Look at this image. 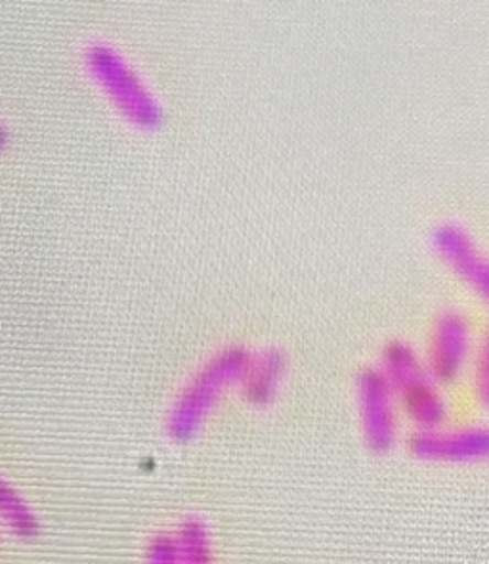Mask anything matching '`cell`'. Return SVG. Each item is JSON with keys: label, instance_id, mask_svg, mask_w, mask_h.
I'll list each match as a JSON object with an SVG mask.
<instances>
[{"label": "cell", "instance_id": "6da1fadb", "mask_svg": "<svg viewBox=\"0 0 489 564\" xmlns=\"http://www.w3.org/2000/svg\"><path fill=\"white\" fill-rule=\"evenodd\" d=\"M249 358L251 352L244 348H224L192 377L166 420V431L174 442L187 444L202 433L224 394L241 384Z\"/></svg>", "mask_w": 489, "mask_h": 564}, {"label": "cell", "instance_id": "7a4b0ae2", "mask_svg": "<svg viewBox=\"0 0 489 564\" xmlns=\"http://www.w3.org/2000/svg\"><path fill=\"white\" fill-rule=\"evenodd\" d=\"M87 69L129 123L142 131H153L163 123L157 98L117 48L104 43L90 46Z\"/></svg>", "mask_w": 489, "mask_h": 564}, {"label": "cell", "instance_id": "3957f363", "mask_svg": "<svg viewBox=\"0 0 489 564\" xmlns=\"http://www.w3.org/2000/svg\"><path fill=\"white\" fill-rule=\"evenodd\" d=\"M396 394L379 369H366L358 377L361 429L367 446L384 454L398 438Z\"/></svg>", "mask_w": 489, "mask_h": 564}, {"label": "cell", "instance_id": "277c9868", "mask_svg": "<svg viewBox=\"0 0 489 564\" xmlns=\"http://www.w3.org/2000/svg\"><path fill=\"white\" fill-rule=\"evenodd\" d=\"M410 452L423 462L478 464L489 459V429L465 427L417 431L410 438Z\"/></svg>", "mask_w": 489, "mask_h": 564}, {"label": "cell", "instance_id": "5b68a950", "mask_svg": "<svg viewBox=\"0 0 489 564\" xmlns=\"http://www.w3.org/2000/svg\"><path fill=\"white\" fill-rule=\"evenodd\" d=\"M472 355V335L467 319L459 312H446L432 329L426 369L436 383L457 381Z\"/></svg>", "mask_w": 489, "mask_h": 564}, {"label": "cell", "instance_id": "8992f818", "mask_svg": "<svg viewBox=\"0 0 489 564\" xmlns=\"http://www.w3.org/2000/svg\"><path fill=\"white\" fill-rule=\"evenodd\" d=\"M434 247L454 268L455 274L460 275L489 306V259L478 251L467 230L457 225L439 226L434 232Z\"/></svg>", "mask_w": 489, "mask_h": 564}, {"label": "cell", "instance_id": "52a82bcc", "mask_svg": "<svg viewBox=\"0 0 489 564\" xmlns=\"http://www.w3.org/2000/svg\"><path fill=\"white\" fill-rule=\"evenodd\" d=\"M285 373L287 356L280 348H264L257 355H251L239 384L244 400L257 408L272 404L280 394Z\"/></svg>", "mask_w": 489, "mask_h": 564}, {"label": "cell", "instance_id": "ba28073f", "mask_svg": "<svg viewBox=\"0 0 489 564\" xmlns=\"http://www.w3.org/2000/svg\"><path fill=\"white\" fill-rule=\"evenodd\" d=\"M379 371L396 397L432 377L417 352L400 340L390 343L389 347L384 348Z\"/></svg>", "mask_w": 489, "mask_h": 564}, {"label": "cell", "instance_id": "9c48e42d", "mask_svg": "<svg viewBox=\"0 0 489 564\" xmlns=\"http://www.w3.org/2000/svg\"><path fill=\"white\" fill-rule=\"evenodd\" d=\"M405 415L410 417L419 431L442 429L447 420V404L434 379L411 387L400 394Z\"/></svg>", "mask_w": 489, "mask_h": 564}, {"label": "cell", "instance_id": "30bf717a", "mask_svg": "<svg viewBox=\"0 0 489 564\" xmlns=\"http://www.w3.org/2000/svg\"><path fill=\"white\" fill-rule=\"evenodd\" d=\"M0 524L20 540H33L41 532V521L14 486L0 477Z\"/></svg>", "mask_w": 489, "mask_h": 564}, {"label": "cell", "instance_id": "8fae6325", "mask_svg": "<svg viewBox=\"0 0 489 564\" xmlns=\"http://www.w3.org/2000/svg\"><path fill=\"white\" fill-rule=\"evenodd\" d=\"M174 538L181 564H215L209 524L199 517L184 519Z\"/></svg>", "mask_w": 489, "mask_h": 564}, {"label": "cell", "instance_id": "7c38bea8", "mask_svg": "<svg viewBox=\"0 0 489 564\" xmlns=\"http://www.w3.org/2000/svg\"><path fill=\"white\" fill-rule=\"evenodd\" d=\"M145 564H181L176 538L169 532L153 535L145 551Z\"/></svg>", "mask_w": 489, "mask_h": 564}, {"label": "cell", "instance_id": "4fadbf2b", "mask_svg": "<svg viewBox=\"0 0 489 564\" xmlns=\"http://www.w3.org/2000/svg\"><path fill=\"white\" fill-rule=\"evenodd\" d=\"M475 391L483 408L489 410V333L483 337L475 360Z\"/></svg>", "mask_w": 489, "mask_h": 564}, {"label": "cell", "instance_id": "5bb4252c", "mask_svg": "<svg viewBox=\"0 0 489 564\" xmlns=\"http://www.w3.org/2000/svg\"><path fill=\"white\" fill-rule=\"evenodd\" d=\"M8 131H7V127H4V124L0 123V152H2V150H4V145L8 144Z\"/></svg>", "mask_w": 489, "mask_h": 564}]
</instances>
